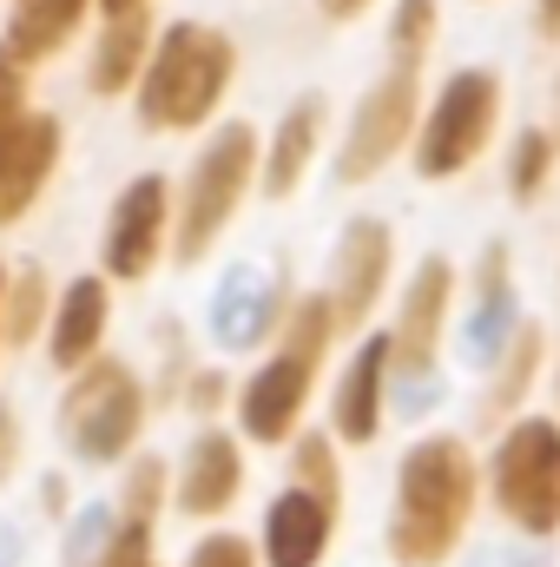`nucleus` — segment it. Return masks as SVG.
Wrapping results in <instances>:
<instances>
[{"instance_id":"obj_1","label":"nucleus","mask_w":560,"mask_h":567,"mask_svg":"<svg viewBox=\"0 0 560 567\" xmlns=\"http://www.w3.org/2000/svg\"><path fill=\"white\" fill-rule=\"evenodd\" d=\"M481 502V468L455 435H428L396 468V515H390V561L396 567H442Z\"/></svg>"},{"instance_id":"obj_2","label":"nucleus","mask_w":560,"mask_h":567,"mask_svg":"<svg viewBox=\"0 0 560 567\" xmlns=\"http://www.w3.org/2000/svg\"><path fill=\"white\" fill-rule=\"evenodd\" d=\"M231 73H238V47L218 33V27H198V20H178L152 40L139 66V126L145 133H191L218 113V100L231 93Z\"/></svg>"},{"instance_id":"obj_3","label":"nucleus","mask_w":560,"mask_h":567,"mask_svg":"<svg viewBox=\"0 0 560 567\" xmlns=\"http://www.w3.org/2000/svg\"><path fill=\"white\" fill-rule=\"evenodd\" d=\"M60 429L80 462H120L145 429V390L139 377L113 357H93L73 370V390L60 403Z\"/></svg>"},{"instance_id":"obj_4","label":"nucleus","mask_w":560,"mask_h":567,"mask_svg":"<svg viewBox=\"0 0 560 567\" xmlns=\"http://www.w3.org/2000/svg\"><path fill=\"white\" fill-rule=\"evenodd\" d=\"M495 120H501V80L488 66H462L435 93L428 120H416V172L422 178L468 172L488 152V140H495Z\"/></svg>"},{"instance_id":"obj_5","label":"nucleus","mask_w":560,"mask_h":567,"mask_svg":"<svg viewBox=\"0 0 560 567\" xmlns=\"http://www.w3.org/2000/svg\"><path fill=\"white\" fill-rule=\"evenodd\" d=\"M258 178V133L251 126H218V140L191 158V178H185V218H178V265H198L211 251V238L231 225V212L245 205Z\"/></svg>"},{"instance_id":"obj_6","label":"nucleus","mask_w":560,"mask_h":567,"mask_svg":"<svg viewBox=\"0 0 560 567\" xmlns=\"http://www.w3.org/2000/svg\"><path fill=\"white\" fill-rule=\"evenodd\" d=\"M495 502L521 535H554L560 528V423L554 416H521L495 449Z\"/></svg>"},{"instance_id":"obj_7","label":"nucleus","mask_w":560,"mask_h":567,"mask_svg":"<svg viewBox=\"0 0 560 567\" xmlns=\"http://www.w3.org/2000/svg\"><path fill=\"white\" fill-rule=\"evenodd\" d=\"M448 297H455V265L422 258L403 290V317L390 330V377H403V410L435 403V337L448 323Z\"/></svg>"},{"instance_id":"obj_8","label":"nucleus","mask_w":560,"mask_h":567,"mask_svg":"<svg viewBox=\"0 0 560 567\" xmlns=\"http://www.w3.org/2000/svg\"><path fill=\"white\" fill-rule=\"evenodd\" d=\"M416 133V66H396V73H383L363 100H356V120H350V133H343V152H336V178L343 185H363V178H376L403 140Z\"/></svg>"},{"instance_id":"obj_9","label":"nucleus","mask_w":560,"mask_h":567,"mask_svg":"<svg viewBox=\"0 0 560 567\" xmlns=\"http://www.w3.org/2000/svg\"><path fill=\"white\" fill-rule=\"evenodd\" d=\"M165 212H172V198H165L158 172H139L113 198V218H106V238H100V258H106L113 278L133 284L158 265V251H165Z\"/></svg>"},{"instance_id":"obj_10","label":"nucleus","mask_w":560,"mask_h":567,"mask_svg":"<svg viewBox=\"0 0 560 567\" xmlns=\"http://www.w3.org/2000/svg\"><path fill=\"white\" fill-rule=\"evenodd\" d=\"M390 258H396V238L383 218H350L343 238H336V265H330V310L336 323H370L383 284H390Z\"/></svg>"},{"instance_id":"obj_11","label":"nucleus","mask_w":560,"mask_h":567,"mask_svg":"<svg viewBox=\"0 0 560 567\" xmlns=\"http://www.w3.org/2000/svg\"><path fill=\"white\" fill-rule=\"evenodd\" d=\"M310 383H317V363H303L297 350H278L265 370H251V383L238 390V423L251 442H290L297 416L310 403Z\"/></svg>"},{"instance_id":"obj_12","label":"nucleus","mask_w":560,"mask_h":567,"mask_svg":"<svg viewBox=\"0 0 560 567\" xmlns=\"http://www.w3.org/2000/svg\"><path fill=\"white\" fill-rule=\"evenodd\" d=\"M53 165H60V120L20 113L0 126V225H13L46 192Z\"/></svg>"},{"instance_id":"obj_13","label":"nucleus","mask_w":560,"mask_h":567,"mask_svg":"<svg viewBox=\"0 0 560 567\" xmlns=\"http://www.w3.org/2000/svg\"><path fill=\"white\" fill-rule=\"evenodd\" d=\"M330 535H336V502L297 482L265 515V561L271 567H323Z\"/></svg>"},{"instance_id":"obj_14","label":"nucleus","mask_w":560,"mask_h":567,"mask_svg":"<svg viewBox=\"0 0 560 567\" xmlns=\"http://www.w3.org/2000/svg\"><path fill=\"white\" fill-rule=\"evenodd\" d=\"M330 416H336V435H343V442H376V429L390 416V337H383V330L363 337V350L350 357Z\"/></svg>"},{"instance_id":"obj_15","label":"nucleus","mask_w":560,"mask_h":567,"mask_svg":"<svg viewBox=\"0 0 560 567\" xmlns=\"http://www.w3.org/2000/svg\"><path fill=\"white\" fill-rule=\"evenodd\" d=\"M475 317L462 330V357L468 363H495L508 350V337L521 330V303H515V284H508V245H488L481 251V271H475Z\"/></svg>"},{"instance_id":"obj_16","label":"nucleus","mask_w":560,"mask_h":567,"mask_svg":"<svg viewBox=\"0 0 560 567\" xmlns=\"http://www.w3.org/2000/svg\"><path fill=\"white\" fill-rule=\"evenodd\" d=\"M245 488V455L225 429H205L185 449V475H178V508L185 515H225Z\"/></svg>"},{"instance_id":"obj_17","label":"nucleus","mask_w":560,"mask_h":567,"mask_svg":"<svg viewBox=\"0 0 560 567\" xmlns=\"http://www.w3.org/2000/svg\"><path fill=\"white\" fill-rule=\"evenodd\" d=\"M271 317H278V284L258 265H231L225 284L211 290V337L225 350H251V343H265Z\"/></svg>"},{"instance_id":"obj_18","label":"nucleus","mask_w":560,"mask_h":567,"mask_svg":"<svg viewBox=\"0 0 560 567\" xmlns=\"http://www.w3.org/2000/svg\"><path fill=\"white\" fill-rule=\"evenodd\" d=\"M106 317H113V303H106V278H73L66 284V297H60V310H53V370H80V363H93L100 357V337H106Z\"/></svg>"},{"instance_id":"obj_19","label":"nucleus","mask_w":560,"mask_h":567,"mask_svg":"<svg viewBox=\"0 0 560 567\" xmlns=\"http://www.w3.org/2000/svg\"><path fill=\"white\" fill-rule=\"evenodd\" d=\"M317 140H323V93H303L278 120V133H271V158H265V192L271 198H290L297 192V178L317 158Z\"/></svg>"},{"instance_id":"obj_20","label":"nucleus","mask_w":560,"mask_h":567,"mask_svg":"<svg viewBox=\"0 0 560 567\" xmlns=\"http://www.w3.org/2000/svg\"><path fill=\"white\" fill-rule=\"evenodd\" d=\"M145 53H152V13L145 7H126V13H106V33L93 47V93L113 100L139 80Z\"/></svg>"},{"instance_id":"obj_21","label":"nucleus","mask_w":560,"mask_h":567,"mask_svg":"<svg viewBox=\"0 0 560 567\" xmlns=\"http://www.w3.org/2000/svg\"><path fill=\"white\" fill-rule=\"evenodd\" d=\"M86 7H93V0H13V20H7V47H13V53L33 66V60L60 53V47L80 33Z\"/></svg>"},{"instance_id":"obj_22","label":"nucleus","mask_w":560,"mask_h":567,"mask_svg":"<svg viewBox=\"0 0 560 567\" xmlns=\"http://www.w3.org/2000/svg\"><path fill=\"white\" fill-rule=\"evenodd\" d=\"M541 357H548V343H541V323H521V330L508 337V350L495 357V390H488V416H508V410H515V403L528 396V383H535Z\"/></svg>"},{"instance_id":"obj_23","label":"nucleus","mask_w":560,"mask_h":567,"mask_svg":"<svg viewBox=\"0 0 560 567\" xmlns=\"http://www.w3.org/2000/svg\"><path fill=\"white\" fill-rule=\"evenodd\" d=\"M0 303H7V317H0V337L7 343H33L40 337V323H46V278H40V265H20L13 278L0 284Z\"/></svg>"},{"instance_id":"obj_24","label":"nucleus","mask_w":560,"mask_h":567,"mask_svg":"<svg viewBox=\"0 0 560 567\" xmlns=\"http://www.w3.org/2000/svg\"><path fill=\"white\" fill-rule=\"evenodd\" d=\"M435 20H442V0H396V20H390V53H396V66H422V60H428Z\"/></svg>"},{"instance_id":"obj_25","label":"nucleus","mask_w":560,"mask_h":567,"mask_svg":"<svg viewBox=\"0 0 560 567\" xmlns=\"http://www.w3.org/2000/svg\"><path fill=\"white\" fill-rule=\"evenodd\" d=\"M330 337H336L330 297H303V303L290 310V323H283V350H297V357L317 363V370H323V357H330Z\"/></svg>"},{"instance_id":"obj_26","label":"nucleus","mask_w":560,"mask_h":567,"mask_svg":"<svg viewBox=\"0 0 560 567\" xmlns=\"http://www.w3.org/2000/svg\"><path fill=\"white\" fill-rule=\"evenodd\" d=\"M548 172H554V140H548V133H521V140H515V158H508V192H515V205H535L541 185H548Z\"/></svg>"},{"instance_id":"obj_27","label":"nucleus","mask_w":560,"mask_h":567,"mask_svg":"<svg viewBox=\"0 0 560 567\" xmlns=\"http://www.w3.org/2000/svg\"><path fill=\"white\" fill-rule=\"evenodd\" d=\"M93 567H152V522H139V515H120Z\"/></svg>"},{"instance_id":"obj_28","label":"nucleus","mask_w":560,"mask_h":567,"mask_svg":"<svg viewBox=\"0 0 560 567\" xmlns=\"http://www.w3.org/2000/svg\"><path fill=\"white\" fill-rule=\"evenodd\" d=\"M297 482L336 502V488H343V475H336V449H330L323 435H297Z\"/></svg>"},{"instance_id":"obj_29","label":"nucleus","mask_w":560,"mask_h":567,"mask_svg":"<svg viewBox=\"0 0 560 567\" xmlns=\"http://www.w3.org/2000/svg\"><path fill=\"white\" fill-rule=\"evenodd\" d=\"M158 502H165V462H158V455H139V462H133V475H126V508H120V515L152 522V515H158Z\"/></svg>"},{"instance_id":"obj_30","label":"nucleus","mask_w":560,"mask_h":567,"mask_svg":"<svg viewBox=\"0 0 560 567\" xmlns=\"http://www.w3.org/2000/svg\"><path fill=\"white\" fill-rule=\"evenodd\" d=\"M106 535H113V508H86L73 522V535H66V567H93L100 548H106Z\"/></svg>"},{"instance_id":"obj_31","label":"nucleus","mask_w":560,"mask_h":567,"mask_svg":"<svg viewBox=\"0 0 560 567\" xmlns=\"http://www.w3.org/2000/svg\"><path fill=\"white\" fill-rule=\"evenodd\" d=\"M27 113V60L0 40V126Z\"/></svg>"},{"instance_id":"obj_32","label":"nucleus","mask_w":560,"mask_h":567,"mask_svg":"<svg viewBox=\"0 0 560 567\" xmlns=\"http://www.w3.org/2000/svg\"><path fill=\"white\" fill-rule=\"evenodd\" d=\"M191 567H258V548L245 535H211L191 548Z\"/></svg>"},{"instance_id":"obj_33","label":"nucleus","mask_w":560,"mask_h":567,"mask_svg":"<svg viewBox=\"0 0 560 567\" xmlns=\"http://www.w3.org/2000/svg\"><path fill=\"white\" fill-rule=\"evenodd\" d=\"M13 462H20V423H13V410H0V482L13 475Z\"/></svg>"},{"instance_id":"obj_34","label":"nucleus","mask_w":560,"mask_h":567,"mask_svg":"<svg viewBox=\"0 0 560 567\" xmlns=\"http://www.w3.org/2000/svg\"><path fill=\"white\" fill-rule=\"evenodd\" d=\"M323 7V20H356V13H370L376 0H317Z\"/></svg>"},{"instance_id":"obj_35","label":"nucleus","mask_w":560,"mask_h":567,"mask_svg":"<svg viewBox=\"0 0 560 567\" xmlns=\"http://www.w3.org/2000/svg\"><path fill=\"white\" fill-rule=\"evenodd\" d=\"M218 396H225V377H198V383H191V403H198V410H211Z\"/></svg>"},{"instance_id":"obj_36","label":"nucleus","mask_w":560,"mask_h":567,"mask_svg":"<svg viewBox=\"0 0 560 567\" xmlns=\"http://www.w3.org/2000/svg\"><path fill=\"white\" fill-rule=\"evenodd\" d=\"M535 27H541L548 40H560V0H535Z\"/></svg>"},{"instance_id":"obj_37","label":"nucleus","mask_w":560,"mask_h":567,"mask_svg":"<svg viewBox=\"0 0 560 567\" xmlns=\"http://www.w3.org/2000/svg\"><path fill=\"white\" fill-rule=\"evenodd\" d=\"M0 567H20V535H13V522H0Z\"/></svg>"},{"instance_id":"obj_38","label":"nucleus","mask_w":560,"mask_h":567,"mask_svg":"<svg viewBox=\"0 0 560 567\" xmlns=\"http://www.w3.org/2000/svg\"><path fill=\"white\" fill-rule=\"evenodd\" d=\"M46 508H53V515L66 508V482H60V475H46Z\"/></svg>"},{"instance_id":"obj_39","label":"nucleus","mask_w":560,"mask_h":567,"mask_svg":"<svg viewBox=\"0 0 560 567\" xmlns=\"http://www.w3.org/2000/svg\"><path fill=\"white\" fill-rule=\"evenodd\" d=\"M106 13H126V7H145V0H100Z\"/></svg>"},{"instance_id":"obj_40","label":"nucleus","mask_w":560,"mask_h":567,"mask_svg":"<svg viewBox=\"0 0 560 567\" xmlns=\"http://www.w3.org/2000/svg\"><path fill=\"white\" fill-rule=\"evenodd\" d=\"M0 284H7V271H0Z\"/></svg>"}]
</instances>
